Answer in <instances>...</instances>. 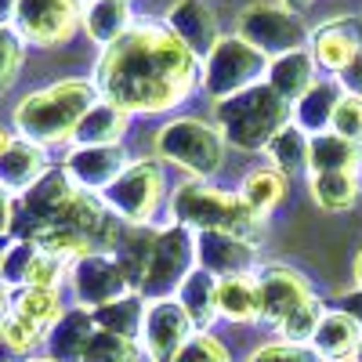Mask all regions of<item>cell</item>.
Returning <instances> with one entry per match:
<instances>
[{
  "label": "cell",
  "instance_id": "9a60e30c",
  "mask_svg": "<svg viewBox=\"0 0 362 362\" xmlns=\"http://www.w3.org/2000/svg\"><path fill=\"white\" fill-rule=\"evenodd\" d=\"M127 153H124V145H95V148H87V145H73L66 160L58 163L69 181L80 189V192H90V196H102L112 181L127 170Z\"/></svg>",
  "mask_w": 362,
  "mask_h": 362
},
{
  "label": "cell",
  "instance_id": "d590c367",
  "mask_svg": "<svg viewBox=\"0 0 362 362\" xmlns=\"http://www.w3.org/2000/svg\"><path fill=\"white\" fill-rule=\"evenodd\" d=\"M145 351L138 341L131 337H119V334H109V329H95L87 351H83V362H141Z\"/></svg>",
  "mask_w": 362,
  "mask_h": 362
},
{
  "label": "cell",
  "instance_id": "7c38bea8",
  "mask_svg": "<svg viewBox=\"0 0 362 362\" xmlns=\"http://www.w3.org/2000/svg\"><path fill=\"white\" fill-rule=\"evenodd\" d=\"M11 29L29 47L69 44L80 29V4L76 0H18Z\"/></svg>",
  "mask_w": 362,
  "mask_h": 362
},
{
  "label": "cell",
  "instance_id": "f35d334b",
  "mask_svg": "<svg viewBox=\"0 0 362 362\" xmlns=\"http://www.w3.org/2000/svg\"><path fill=\"white\" fill-rule=\"evenodd\" d=\"M69 279V261L66 257H54L47 250L37 254L33 268H29V283L25 286H37V290H62V283Z\"/></svg>",
  "mask_w": 362,
  "mask_h": 362
},
{
  "label": "cell",
  "instance_id": "e0dca14e",
  "mask_svg": "<svg viewBox=\"0 0 362 362\" xmlns=\"http://www.w3.org/2000/svg\"><path fill=\"white\" fill-rule=\"evenodd\" d=\"M163 25L170 33L185 44L199 62L214 51V44L221 40V29H218V11L206 4V0H174L167 8Z\"/></svg>",
  "mask_w": 362,
  "mask_h": 362
},
{
  "label": "cell",
  "instance_id": "5bb4252c",
  "mask_svg": "<svg viewBox=\"0 0 362 362\" xmlns=\"http://www.w3.org/2000/svg\"><path fill=\"white\" fill-rule=\"evenodd\" d=\"M196 268L210 272L214 279L232 276H257L261 247L247 243L228 232H196Z\"/></svg>",
  "mask_w": 362,
  "mask_h": 362
},
{
  "label": "cell",
  "instance_id": "ee69618b",
  "mask_svg": "<svg viewBox=\"0 0 362 362\" xmlns=\"http://www.w3.org/2000/svg\"><path fill=\"white\" fill-rule=\"evenodd\" d=\"M15 228V196L0 185V235H11Z\"/></svg>",
  "mask_w": 362,
  "mask_h": 362
},
{
  "label": "cell",
  "instance_id": "ba28073f",
  "mask_svg": "<svg viewBox=\"0 0 362 362\" xmlns=\"http://www.w3.org/2000/svg\"><path fill=\"white\" fill-rule=\"evenodd\" d=\"M196 272V232L185 225L163 221L156 232L153 254L138 279V297L141 300H163L177 297L181 283Z\"/></svg>",
  "mask_w": 362,
  "mask_h": 362
},
{
  "label": "cell",
  "instance_id": "9c48e42d",
  "mask_svg": "<svg viewBox=\"0 0 362 362\" xmlns=\"http://www.w3.org/2000/svg\"><path fill=\"white\" fill-rule=\"evenodd\" d=\"M235 37L247 40L254 51H261L268 62L279 54H290V51H305L312 40L308 25L293 11H286L283 4H268V0H254V4L239 11Z\"/></svg>",
  "mask_w": 362,
  "mask_h": 362
},
{
  "label": "cell",
  "instance_id": "2e32d148",
  "mask_svg": "<svg viewBox=\"0 0 362 362\" xmlns=\"http://www.w3.org/2000/svg\"><path fill=\"white\" fill-rule=\"evenodd\" d=\"M257 297H261V322L279 326L293 308H300L312 293L308 279L290 264H261L257 268Z\"/></svg>",
  "mask_w": 362,
  "mask_h": 362
},
{
  "label": "cell",
  "instance_id": "cb8c5ba5",
  "mask_svg": "<svg viewBox=\"0 0 362 362\" xmlns=\"http://www.w3.org/2000/svg\"><path fill=\"white\" fill-rule=\"evenodd\" d=\"M174 300L181 305V312L189 315L196 334H210V326L221 319L218 315V279L210 276V272H203V268H196L192 276L181 283Z\"/></svg>",
  "mask_w": 362,
  "mask_h": 362
},
{
  "label": "cell",
  "instance_id": "d6986e66",
  "mask_svg": "<svg viewBox=\"0 0 362 362\" xmlns=\"http://www.w3.org/2000/svg\"><path fill=\"white\" fill-rule=\"evenodd\" d=\"M51 156H47V148H40L37 141H25V138H11V145L0 153V185H4L15 199L22 192H29L37 185V181L51 170Z\"/></svg>",
  "mask_w": 362,
  "mask_h": 362
},
{
  "label": "cell",
  "instance_id": "60d3db41",
  "mask_svg": "<svg viewBox=\"0 0 362 362\" xmlns=\"http://www.w3.org/2000/svg\"><path fill=\"white\" fill-rule=\"evenodd\" d=\"M174 362H232V358H228V348L214 334H196L185 348L177 351Z\"/></svg>",
  "mask_w": 362,
  "mask_h": 362
},
{
  "label": "cell",
  "instance_id": "ab89813d",
  "mask_svg": "<svg viewBox=\"0 0 362 362\" xmlns=\"http://www.w3.org/2000/svg\"><path fill=\"white\" fill-rule=\"evenodd\" d=\"M329 131L362 145V98L341 95V102H337V109H334V119H329Z\"/></svg>",
  "mask_w": 362,
  "mask_h": 362
},
{
  "label": "cell",
  "instance_id": "277c9868",
  "mask_svg": "<svg viewBox=\"0 0 362 362\" xmlns=\"http://www.w3.org/2000/svg\"><path fill=\"white\" fill-rule=\"evenodd\" d=\"M293 105L283 102L268 83H254L243 95L214 105V127L221 131L225 145L243 153H264L268 141L283 127H290Z\"/></svg>",
  "mask_w": 362,
  "mask_h": 362
},
{
  "label": "cell",
  "instance_id": "db71d44e",
  "mask_svg": "<svg viewBox=\"0 0 362 362\" xmlns=\"http://www.w3.org/2000/svg\"><path fill=\"white\" fill-rule=\"evenodd\" d=\"M76 4H80V8H83V4H90V0H76Z\"/></svg>",
  "mask_w": 362,
  "mask_h": 362
},
{
  "label": "cell",
  "instance_id": "ac0fdd59",
  "mask_svg": "<svg viewBox=\"0 0 362 362\" xmlns=\"http://www.w3.org/2000/svg\"><path fill=\"white\" fill-rule=\"evenodd\" d=\"M308 51H312L319 69L337 76L351 58L362 51V22L355 15H337V18L322 22L312 33V40H308Z\"/></svg>",
  "mask_w": 362,
  "mask_h": 362
},
{
  "label": "cell",
  "instance_id": "603a6c76",
  "mask_svg": "<svg viewBox=\"0 0 362 362\" xmlns=\"http://www.w3.org/2000/svg\"><path fill=\"white\" fill-rule=\"evenodd\" d=\"M358 344H362V326L341 308H329L308 348L315 351L319 362H344V358H355Z\"/></svg>",
  "mask_w": 362,
  "mask_h": 362
},
{
  "label": "cell",
  "instance_id": "6da1fadb",
  "mask_svg": "<svg viewBox=\"0 0 362 362\" xmlns=\"http://www.w3.org/2000/svg\"><path fill=\"white\" fill-rule=\"evenodd\" d=\"M95 87L131 116H160L199 87V58L163 22H134V29L102 51Z\"/></svg>",
  "mask_w": 362,
  "mask_h": 362
},
{
  "label": "cell",
  "instance_id": "8992f818",
  "mask_svg": "<svg viewBox=\"0 0 362 362\" xmlns=\"http://www.w3.org/2000/svg\"><path fill=\"white\" fill-rule=\"evenodd\" d=\"M264 73H268V58L261 51H254L247 40L228 33L199 62V90L218 105V102L243 95L254 83H264Z\"/></svg>",
  "mask_w": 362,
  "mask_h": 362
},
{
  "label": "cell",
  "instance_id": "c3c4849f",
  "mask_svg": "<svg viewBox=\"0 0 362 362\" xmlns=\"http://www.w3.org/2000/svg\"><path fill=\"white\" fill-rule=\"evenodd\" d=\"M11 138H15V134H11V131H8L4 124H0V153H4V148L11 145Z\"/></svg>",
  "mask_w": 362,
  "mask_h": 362
},
{
  "label": "cell",
  "instance_id": "7dc6e473",
  "mask_svg": "<svg viewBox=\"0 0 362 362\" xmlns=\"http://www.w3.org/2000/svg\"><path fill=\"white\" fill-rule=\"evenodd\" d=\"M279 4H283L286 11H293V15H297L300 8H308V4H312V0H279Z\"/></svg>",
  "mask_w": 362,
  "mask_h": 362
},
{
  "label": "cell",
  "instance_id": "f5cc1de1",
  "mask_svg": "<svg viewBox=\"0 0 362 362\" xmlns=\"http://www.w3.org/2000/svg\"><path fill=\"white\" fill-rule=\"evenodd\" d=\"M355 362H362V344H358V351H355Z\"/></svg>",
  "mask_w": 362,
  "mask_h": 362
},
{
  "label": "cell",
  "instance_id": "11a10c76",
  "mask_svg": "<svg viewBox=\"0 0 362 362\" xmlns=\"http://www.w3.org/2000/svg\"><path fill=\"white\" fill-rule=\"evenodd\" d=\"M344 362H355V358H344Z\"/></svg>",
  "mask_w": 362,
  "mask_h": 362
},
{
  "label": "cell",
  "instance_id": "7bdbcfd3",
  "mask_svg": "<svg viewBox=\"0 0 362 362\" xmlns=\"http://www.w3.org/2000/svg\"><path fill=\"white\" fill-rule=\"evenodd\" d=\"M337 83H341V90H344V95H355V98H362V51L351 58V62L334 76Z\"/></svg>",
  "mask_w": 362,
  "mask_h": 362
},
{
  "label": "cell",
  "instance_id": "3957f363",
  "mask_svg": "<svg viewBox=\"0 0 362 362\" xmlns=\"http://www.w3.org/2000/svg\"><path fill=\"white\" fill-rule=\"evenodd\" d=\"M167 221L185 225L192 232H228L254 247H261L264 239V218H257L239 199V192H225V189H214L210 181H192V177L170 189Z\"/></svg>",
  "mask_w": 362,
  "mask_h": 362
},
{
  "label": "cell",
  "instance_id": "30bf717a",
  "mask_svg": "<svg viewBox=\"0 0 362 362\" xmlns=\"http://www.w3.org/2000/svg\"><path fill=\"white\" fill-rule=\"evenodd\" d=\"M76 185L69 181V174L62 167H51L29 192H22L15 199V239H37L44 228L58 225L62 214L69 210V203L76 199Z\"/></svg>",
  "mask_w": 362,
  "mask_h": 362
},
{
  "label": "cell",
  "instance_id": "7a4b0ae2",
  "mask_svg": "<svg viewBox=\"0 0 362 362\" xmlns=\"http://www.w3.org/2000/svg\"><path fill=\"white\" fill-rule=\"evenodd\" d=\"M102 95L95 80H58L47 83L40 90H29V95L15 105L11 112V124L15 134L25 141H37L40 148H58V145H69L80 119L90 112V105H98Z\"/></svg>",
  "mask_w": 362,
  "mask_h": 362
},
{
  "label": "cell",
  "instance_id": "d4e9b609",
  "mask_svg": "<svg viewBox=\"0 0 362 362\" xmlns=\"http://www.w3.org/2000/svg\"><path fill=\"white\" fill-rule=\"evenodd\" d=\"M362 170V145L348 141L334 131H322L312 138L308 174H358Z\"/></svg>",
  "mask_w": 362,
  "mask_h": 362
},
{
  "label": "cell",
  "instance_id": "f546056e",
  "mask_svg": "<svg viewBox=\"0 0 362 362\" xmlns=\"http://www.w3.org/2000/svg\"><path fill=\"white\" fill-rule=\"evenodd\" d=\"M308 189L326 214H348L362 196V177L358 174H308Z\"/></svg>",
  "mask_w": 362,
  "mask_h": 362
},
{
  "label": "cell",
  "instance_id": "f1b7e54d",
  "mask_svg": "<svg viewBox=\"0 0 362 362\" xmlns=\"http://www.w3.org/2000/svg\"><path fill=\"white\" fill-rule=\"evenodd\" d=\"M308 153H312V134H305L300 127H283L276 138L268 141L264 156H268V167L279 170L286 181L290 177H300L308 174Z\"/></svg>",
  "mask_w": 362,
  "mask_h": 362
},
{
  "label": "cell",
  "instance_id": "681fc988",
  "mask_svg": "<svg viewBox=\"0 0 362 362\" xmlns=\"http://www.w3.org/2000/svg\"><path fill=\"white\" fill-rule=\"evenodd\" d=\"M355 283H358V290H362V250H358V257H355Z\"/></svg>",
  "mask_w": 362,
  "mask_h": 362
},
{
  "label": "cell",
  "instance_id": "83f0119b",
  "mask_svg": "<svg viewBox=\"0 0 362 362\" xmlns=\"http://www.w3.org/2000/svg\"><path fill=\"white\" fill-rule=\"evenodd\" d=\"M218 315L235 322V326H250L261 322V297H257V276H232L218 279Z\"/></svg>",
  "mask_w": 362,
  "mask_h": 362
},
{
  "label": "cell",
  "instance_id": "484cf974",
  "mask_svg": "<svg viewBox=\"0 0 362 362\" xmlns=\"http://www.w3.org/2000/svg\"><path fill=\"white\" fill-rule=\"evenodd\" d=\"M127 127H131V112H124L119 105L102 98L98 105H90V112L80 119V127L73 134V145H87V148H95V145H124Z\"/></svg>",
  "mask_w": 362,
  "mask_h": 362
},
{
  "label": "cell",
  "instance_id": "1f68e13d",
  "mask_svg": "<svg viewBox=\"0 0 362 362\" xmlns=\"http://www.w3.org/2000/svg\"><path fill=\"white\" fill-rule=\"evenodd\" d=\"M11 312L29 319L33 326H40L44 334L58 322V315L66 312L62 305V290H37V286H25V290H15L11 297Z\"/></svg>",
  "mask_w": 362,
  "mask_h": 362
},
{
  "label": "cell",
  "instance_id": "52a82bcc",
  "mask_svg": "<svg viewBox=\"0 0 362 362\" xmlns=\"http://www.w3.org/2000/svg\"><path fill=\"white\" fill-rule=\"evenodd\" d=\"M167 196H170V189H167L163 160L145 156V160H131L127 163V170L102 192V203L124 225H153V218L160 214V206L167 203Z\"/></svg>",
  "mask_w": 362,
  "mask_h": 362
},
{
  "label": "cell",
  "instance_id": "d6a6232c",
  "mask_svg": "<svg viewBox=\"0 0 362 362\" xmlns=\"http://www.w3.org/2000/svg\"><path fill=\"white\" fill-rule=\"evenodd\" d=\"M141 322H145V300L138 293L116 300V305H105L95 312V326L98 329H109V334H119V337H131L138 341L141 337Z\"/></svg>",
  "mask_w": 362,
  "mask_h": 362
},
{
  "label": "cell",
  "instance_id": "816d5d0a",
  "mask_svg": "<svg viewBox=\"0 0 362 362\" xmlns=\"http://www.w3.org/2000/svg\"><path fill=\"white\" fill-rule=\"evenodd\" d=\"M25 362H51L47 355H33V358H25Z\"/></svg>",
  "mask_w": 362,
  "mask_h": 362
},
{
  "label": "cell",
  "instance_id": "5b68a950",
  "mask_svg": "<svg viewBox=\"0 0 362 362\" xmlns=\"http://www.w3.org/2000/svg\"><path fill=\"white\" fill-rule=\"evenodd\" d=\"M156 160L177 167L192 181H210L225 163V138L199 116H170L156 131Z\"/></svg>",
  "mask_w": 362,
  "mask_h": 362
},
{
  "label": "cell",
  "instance_id": "74e56055",
  "mask_svg": "<svg viewBox=\"0 0 362 362\" xmlns=\"http://www.w3.org/2000/svg\"><path fill=\"white\" fill-rule=\"evenodd\" d=\"M25 62V44L15 29H0V95H8Z\"/></svg>",
  "mask_w": 362,
  "mask_h": 362
},
{
  "label": "cell",
  "instance_id": "836d02e7",
  "mask_svg": "<svg viewBox=\"0 0 362 362\" xmlns=\"http://www.w3.org/2000/svg\"><path fill=\"white\" fill-rule=\"evenodd\" d=\"M322 315H326V305H322L319 297H308L305 305L293 308V312L276 326V329H279V341H286V344H312Z\"/></svg>",
  "mask_w": 362,
  "mask_h": 362
},
{
  "label": "cell",
  "instance_id": "bcb514c9",
  "mask_svg": "<svg viewBox=\"0 0 362 362\" xmlns=\"http://www.w3.org/2000/svg\"><path fill=\"white\" fill-rule=\"evenodd\" d=\"M18 15V0H0V29H11Z\"/></svg>",
  "mask_w": 362,
  "mask_h": 362
},
{
  "label": "cell",
  "instance_id": "f907efd6",
  "mask_svg": "<svg viewBox=\"0 0 362 362\" xmlns=\"http://www.w3.org/2000/svg\"><path fill=\"white\" fill-rule=\"evenodd\" d=\"M8 247H11V235H0V261H4V254H8Z\"/></svg>",
  "mask_w": 362,
  "mask_h": 362
},
{
  "label": "cell",
  "instance_id": "b9f144b4",
  "mask_svg": "<svg viewBox=\"0 0 362 362\" xmlns=\"http://www.w3.org/2000/svg\"><path fill=\"white\" fill-rule=\"evenodd\" d=\"M247 362H319L315 351L308 344H286V341H272V344H261Z\"/></svg>",
  "mask_w": 362,
  "mask_h": 362
},
{
  "label": "cell",
  "instance_id": "44dd1931",
  "mask_svg": "<svg viewBox=\"0 0 362 362\" xmlns=\"http://www.w3.org/2000/svg\"><path fill=\"white\" fill-rule=\"evenodd\" d=\"M315 80H319V66H315V58H312L308 47L272 58L268 73H264V83L276 90L283 102H290V105H297L300 98H305L308 90L315 87Z\"/></svg>",
  "mask_w": 362,
  "mask_h": 362
},
{
  "label": "cell",
  "instance_id": "4316f807",
  "mask_svg": "<svg viewBox=\"0 0 362 362\" xmlns=\"http://www.w3.org/2000/svg\"><path fill=\"white\" fill-rule=\"evenodd\" d=\"M341 95H344V90H341V83L334 76L315 80V87L293 105V119H290V124L300 127L305 134H312V138L329 131V119H334V109H337Z\"/></svg>",
  "mask_w": 362,
  "mask_h": 362
},
{
  "label": "cell",
  "instance_id": "8fae6325",
  "mask_svg": "<svg viewBox=\"0 0 362 362\" xmlns=\"http://www.w3.org/2000/svg\"><path fill=\"white\" fill-rule=\"evenodd\" d=\"M69 286L76 305L87 312H98L105 305H116L134 293V283L127 276V268L119 264L116 254L109 250H95V254H83L69 264Z\"/></svg>",
  "mask_w": 362,
  "mask_h": 362
},
{
  "label": "cell",
  "instance_id": "f6af8a7d",
  "mask_svg": "<svg viewBox=\"0 0 362 362\" xmlns=\"http://www.w3.org/2000/svg\"><path fill=\"white\" fill-rule=\"evenodd\" d=\"M337 308L344 312V315H351L358 326H362V290L355 286V290H348V293H341L337 297Z\"/></svg>",
  "mask_w": 362,
  "mask_h": 362
},
{
  "label": "cell",
  "instance_id": "7402d4cb",
  "mask_svg": "<svg viewBox=\"0 0 362 362\" xmlns=\"http://www.w3.org/2000/svg\"><path fill=\"white\" fill-rule=\"evenodd\" d=\"M80 29L87 33V40L98 44L102 51L112 47L116 40H124L134 29L131 0H90V4L80 8Z\"/></svg>",
  "mask_w": 362,
  "mask_h": 362
},
{
  "label": "cell",
  "instance_id": "e575fe53",
  "mask_svg": "<svg viewBox=\"0 0 362 362\" xmlns=\"http://www.w3.org/2000/svg\"><path fill=\"white\" fill-rule=\"evenodd\" d=\"M40 247L33 243V239H15L11 235V247L4 254V261H0V286H8L11 293L15 290H25L29 283V268H33Z\"/></svg>",
  "mask_w": 362,
  "mask_h": 362
},
{
  "label": "cell",
  "instance_id": "4fadbf2b",
  "mask_svg": "<svg viewBox=\"0 0 362 362\" xmlns=\"http://www.w3.org/2000/svg\"><path fill=\"white\" fill-rule=\"evenodd\" d=\"M196 337V329L189 322V315L181 312V305L174 297L163 300H145V322H141V351L153 362H174L177 351Z\"/></svg>",
  "mask_w": 362,
  "mask_h": 362
},
{
  "label": "cell",
  "instance_id": "8d00e7d4",
  "mask_svg": "<svg viewBox=\"0 0 362 362\" xmlns=\"http://www.w3.org/2000/svg\"><path fill=\"white\" fill-rule=\"evenodd\" d=\"M44 344V329L33 326L29 319L8 312L4 322H0V348L11 351V355H22V358H33V351Z\"/></svg>",
  "mask_w": 362,
  "mask_h": 362
},
{
  "label": "cell",
  "instance_id": "4dcf8cb0",
  "mask_svg": "<svg viewBox=\"0 0 362 362\" xmlns=\"http://www.w3.org/2000/svg\"><path fill=\"white\" fill-rule=\"evenodd\" d=\"M286 196V177L279 170H272V167H257L243 177V185H239V199H243L257 218L268 221V214L283 203Z\"/></svg>",
  "mask_w": 362,
  "mask_h": 362
},
{
  "label": "cell",
  "instance_id": "ffe728a7",
  "mask_svg": "<svg viewBox=\"0 0 362 362\" xmlns=\"http://www.w3.org/2000/svg\"><path fill=\"white\" fill-rule=\"evenodd\" d=\"M95 312H87L80 305L66 308L58 315V322L44 334V351L51 362H83V351L95 337Z\"/></svg>",
  "mask_w": 362,
  "mask_h": 362
}]
</instances>
